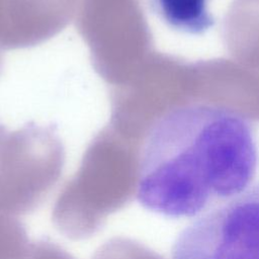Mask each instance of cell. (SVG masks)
<instances>
[{"instance_id": "obj_1", "label": "cell", "mask_w": 259, "mask_h": 259, "mask_svg": "<svg viewBox=\"0 0 259 259\" xmlns=\"http://www.w3.org/2000/svg\"><path fill=\"white\" fill-rule=\"evenodd\" d=\"M257 165L255 132L243 115L208 103L178 106L146 138L137 198L165 217H194L244 192Z\"/></svg>"}, {"instance_id": "obj_2", "label": "cell", "mask_w": 259, "mask_h": 259, "mask_svg": "<svg viewBox=\"0 0 259 259\" xmlns=\"http://www.w3.org/2000/svg\"><path fill=\"white\" fill-rule=\"evenodd\" d=\"M139 160L96 151L60 191L52 212L56 229L73 241L98 233L107 218L137 196Z\"/></svg>"}, {"instance_id": "obj_3", "label": "cell", "mask_w": 259, "mask_h": 259, "mask_svg": "<svg viewBox=\"0 0 259 259\" xmlns=\"http://www.w3.org/2000/svg\"><path fill=\"white\" fill-rule=\"evenodd\" d=\"M173 259H259V183L187 226Z\"/></svg>"}, {"instance_id": "obj_4", "label": "cell", "mask_w": 259, "mask_h": 259, "mask_svg": "<svg viewBox=\"0 0 259 259\" xmlns=\"http://www.w3.org/2000/svg\"><path fill=\"white\" fill-rule=\"evenodd\" d=\"M58 149H12L0 157V211L33 212L48 198L62 171Z\"/></svg>"}, {"instance_id": "obj_5", "label": "cell", "mask_w": 259, "mask_h": 259, "mask_svg": "<svg viewBox=\"0 0 259 259\" xmlns=\"http://www.w3.org/2000/svg\"><path fill=\"white\" fill-rule=\"evenodd\" d=\"M155 12L172 28L202 34L214 24L208 0H151Z\"/></svg>"}, {"instance_id": "obj_6", "label": "cell", "mask_w": 259, "mask_h": 259, "mask_svg": "<svg viewBox=\"0 0 259 259\" xmlns=\"http://www.w3.org/2000/svg\"><path fill=\"white\" fill-rule=\"evenodd\" d=\"M31 243L16 215L0 211V259H26Z\"/></svg>"}, {"instance_id": "obj_7", "label": "cell", "mask_w": 259, "mask_h": 259, "mask_svg": "<svg viewBox=\"0 0 259 259\" xmlns=\"http://www.w3.org/2000/svg\"><path fill=\"white\" fill-rule=\"evenodd\" d=\"M92 259H165L140 242L126 238L114 237L100 246Z\"/></svg>"}, {"instance_id": "obj_8", "label": "cell", "mask_w": 259, "mask_h": 259, "mask_svg": "<svg viewBox=\"0 0 259 259\" xmlns=\"http://www.w3.org/2000/svg\"><path fill=\"white\" fill-rule=\"evenodd\" d=\"M26 259H75L61 246L50 241L41 239L31 243L30 250Z\"/></svg>"}]
</instances>
